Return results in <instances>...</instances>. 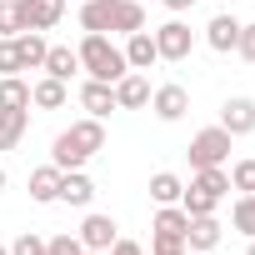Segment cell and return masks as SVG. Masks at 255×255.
Returning a JSON list of instances; mask_svg holds the SVG:
<instances>
[{"instance_id": "1", "label": "cell", "mask_w": 255, "mask_h": 255, "mask_svg": "<svg viewBox=\"0 0 255 255\" xmlns=\"http://www.w3.org/2000/svg\"><path fill=\"white\" fill-rule=\"evenodd\" d=\"M80 30L85 35H130V30H145V5H140V0H85V5H80Z\"/></svg>"}, {"instance_id": "2", "label": "cell", "mask_w": 255, "mask_h": 255, "mask_svg": "<svg viewBox=\"0 0 255 255\" xmlns=\"http://www.w3.org/2000/svg\"><path fill=\"white\" fill-rule=\"evenodd\" d=\"M95 150H105V120L85 115V120L70 125V130L55 135V145H50V165H60V170H80Z\"/></svg>"}, {"instance_id": "3", "label": "cell", "mask_w": 255, "mask_h": 255, "mask_svg": "<svg viewBox=\"0 0 255 255\" xmlns=\"http://www.w3.org/2000/svg\"><path fill=\"white\" fill-rule=\"evenodd\" d=\"M75 55H80V70L90 75V80H105V85H115L125 70V50L110 40V35H85L80 45H75Z\"/></svg>"}, {"instance_id": "4", "label": "cell", "mask_w": 255, "mask_h": 255, "mask_svg": "<svg viewBox=\"0 0 255 255\" xmlns=\"http://www.w3.org/2000/svg\"><path fill=\"white\" fill-rule=\"evenodd\" d=\"M230 140H235L230 130H220V125H205V130L190 140V150H185V155H190V170L225 165V160H230Z\"/></svg>"}, {"instance_id": "5", "label": "cell", "mask_w": 255, "mask_h": 255, "mask_svg": "<svg viewBox=\"0 0 255 255\" xmlns=\"http://www.w3.org/2000/svg\"><path fill=\"white\" fill-rule=\"evenodd\" d=\"M185 225H190V215H185L180 205H160V210H155V225H150V230H155L150 245H155V250H185Z\"/></svg>"}, {"instance_id": "6", "label": "cell", "mask_w": 255, "mask_h": 255, "mask_svg": "<svg viewBox=\"0 0 255 255\" xmlns=\"http://www.w3.org/2000/svg\"><path fill=\"white\" fill-rule=\"evenodd\" d=\"M155 35V50H160V60H185L190 50H195V30L185 25V20H165L160 30H150Z\"/></svg>"}, {"instance_id": "7", "label": "cell", "mask_w": 255, "mask_h": 255, "mask_svg": "<svg viewBox=\"0 0 255 255\" xmlns=\"http://www.w3.org/2000/svg\"><path fill=\"white\" fill-rule=\"evenodd\" d=\"M220 130H230V135H250L255 130V100L250 95H230L220 105Z\"/></svg>"}, {"instance_id": "8", "label": "cell", "mask_w": 255, "mask_h": 255, "mask_svg": "<svg viewBox=\"0 0 255 255\" xmlns=\"http://www.w3.org/2000/svg\"><path fill=\"white\" fill-rule=\"evenodd\" d=\"M150 110H155L165 125H175V120L190 110V90H185V85H160V90H150Z\"/></svg>"}, {"instance_id": "9", "label": "cell", "mask_w": 255, "mask_h": 255, "mask_svg": "<svg viewBox=\"0 0 255 255\" xmlns=\"http://www.w3.org/2000/svg\"><path fill=\"white\" fill-rule=\"evenodd\" d=\"M140 105H150V80L140 70H125L115 80V110H140Z\"/></svg>"}, {"instance_id": "10", "label": "cell", "mask_w": 255, "mask_h": 255, "mask_svg": "<svg viewBox=\"0 0 255 255\" xmlns=\"http://www.w3.org/2000/svg\"><path fill=\"white\" fill-rule=\"evenodd\" d=\"M115 230H120V225H115L110 215H95V210H90V215H85V225H80L75 235H80V245H85V250H110V245L120 240Z\"/></svg>"}, {"instance_id": "11", "label": "cell", "mask_w": 255, "mask_h": 255, "mask_svg": "<svg viewBox=\"0 0 255 255\" xmlns=\"http://www.w3.org/2000/svg\"><path fill=\"white\" fill-rule=\"evenodd\" d=\"M220 220L215 215H190V225H185V250H200V255H210L215 245H220Z\"/></svg>"}, {"instance_id": "12", "label": "cell", "mask_w": 255, "mask_h": 255, "mask_svg": "<svg viewBox=\"0 0 255 255\" xmlns=\"http://www.w3.org/2000/svg\"><path fill=\"white\" fill-rule=\"evenodd\" d=\"M20 15H25V30H55L65 15V0H20Z\"/></svg>"}, {"instance_id": "13", "label": "cell", "mask_w": 255, "mask_h": 255, "mask_svg": "<svg viewBox=\"0 0 255 255\" xmlns=\"http://www.w3.org/2000/svg\"><path fill=\"white\" fill-rule=\"evenodd\" d=\"M155 60H160V50H155L150 30H130V35H125V65H130V70H150Z\"/></svg>"}, {"instance_id": "14", "label": "cell", "mask_w": 255, "mask_h": 255, "mask_svg": "<svg viewBox=\"0 0 255 255\" xmlns=\"http://www.w3.org/2000/svg\"><path fill=\"white\" fill-rule=\"evenodd\" d=\"M235 40H240V20H235V15H215V20L205 25V45H210V50L230 55V50H235Z\"/></svg>"}, {"instance_id": "15", "label": "cell", "mask_w": 255, "mask_h": 255, "mask_svg": "<svg viewBox=\"0 0 255 255\" xmlns=\"http://www.w3.org/2000/svg\"><path fill=\"white\" fill-rule=\"evenodd\" d=\"M80 105H85L95 120H105V115L115 110V85H105V80H85V85H80Z\"/></svg>"}, {"instance_id": "16", "label": "cell", "mask_w": 255, "mask_h": 255, "mask_svg": "<svg viewBox=\"0 0 255 255\" xmlns=\"http://www.w3.org/2000/svg\"><path fill=\"white\" fill-rule=\"evenodd\" d=\"M60 200H65V205H80V210H85V205L95 200V180H90L85 170H65V175H60Z\"/></svg>"}, {"instance_id": "17", "label": "cell", "mask_w": 255, "mask_h": 255, "mask_svg": "<svg viewBox=\"0 0 255 255\" xmlns=\"http://www.w3.org/2000/svg\"><path fill=\"white\" fill-rule=\"evenodd\" d=\"M45 50H50V45H45V35H40V30H20V35H15L20 70H40V65H45Z\"/></svg>"}, {"instance_id": "18", "label": "cell", "mask_w": 255, "mask_h": 255, "mask_svg": "<svg viewBox=\"0 0 255 255\" xmlns=\"http://www.w3.org/2000/svg\"><path fill=\"white\" fill-rule=\"evenodd\" d=\"M60 165H40V170H30V200H40V205H50V200H60Z\"/></svg>"}, {"instance_id": "19", "label": "cell", "mask_w": 255, "mask_h": 255, "mask_svg": "<svg viewBox=\"0 0 255 255\" xmlns=\"http://www.w3.org/2000/svg\"><path fill=\"white\" fill-rule=\"evenodd\" d=\"M30 130V110H0V150H15Z\"/></svg>"}, {"instance_id": "20", "label": "cell", "mask_w": 255, "mask_h": 255, "mask_svg": "<svg viewBox=\"0 0 255 255\" xmlns=\"http://www.w3.org/2000/svg\"><path fill=\"white\" fill-rule=\"evenodd\" d=\"M45 75H55V80H70L75 70H80V55L70 50V45H50L45 50V65H40Z\"/></svg>"}, {"instance_id": "21", "label": "cell", "mask_w": 255, "mask_h": 255, "mask_svg": "<svg viewBox=\"0 0 255 255\" xmlns=\"http://www.w3.org/2000/svg\"><path fill=\"white\" fill-rule=\"evenodd\" d=\"M30 105H40V110H60V105H65V80L40 75V80L30 85Z\"/></svg>"}, {"instance_id": "22", "label": "cell", "mask_w": 255, "mask_h": 255, "mask_svg": "<svg viewBox=\"0 0 255 255\" xmlns=\"http://www.w3.org/2000/svg\"><path fill=\"white\" fill-rule=\"evenodd\" d=\"M0 110H30V85L20 75H0Z\"/></svg>"}, {"instance_id": "23", "label": "cell", "mask_w": 255, "mask_h": 255, "mask_svg": "<svg viewBox=\"0 0 255 255\" xmlns=\"http://www.w3.org/2000/svg\"><path fill=\"white\" fill-rule=\"evenodd\" d=\"M180 195H185L180 175H170V170L150 175V200H155V205H180Z\"/></svg>"}, {"instance_id": "24", "label": "cell", "mask_w": 255, "mask_h": 255, "mask_svg": "<svg viewBox=\"0 0 255 255\" xmlns=\"http://www.w3.org/2000/svg\"><path fill=\"white\" fill-rule=\"evenodd\" d=\"M215 205H220V195H210V190L195 185V180H190L185 195H180V210H185V215H215Z\"/></svg>"}, {"instance_id": "25", "label": "cell", "mask_w": 255, "mask_h": 255, "mask_svg": "<svg viewBox=\"0 0 255 255\" xmlns=\"http://www.w3.org/2000/svg\"><path fill=\"white\" fill-rule=\"evenodd\" d=\"M25 30V15H20V0H0V40H15Z\"/></svg>"}, {"instance_id": "26", "label": "cell", "mask_w": 255, "mask_h": 255, "mask_svg": "<svg viewBox=\"0 0 255 255\" xmlns=\"http://www.w3.org/2000/svg\"><path fill=\"white\" fill-rule=\"evenodd\" d=\"M230 225H235L240 235H255V190L235 200V210H230Z\"/></svg>"}, {"instance_id": "27", "label": "cell", "mask_w": 255, "mask_h": 255, "mask_svg": "<svg viewBox=\"0 0 255 255\" xmlns=\"http://www.w3.org/2000/svg\"><path fill=\"white\" fill-rule=\"evenodd\" d=\"M225 175H230V190H240V195H250V190H255V160H235Z\"/></svg>"}, {"instance_id": "28", "label": "cell", "mask_w": 255, "mask_h": 255, "mask_svg": "<svg viewBox=\"0 0 255 255\" xmlns=\"http://www.w3.org/2000/svg\"><path fill=\"white\" fill-rule=\"evenodd\" d=\"M10 255H50V250H45V240H40L35 230H25V235L10 245Z\"/></svg>"}, {"instance_id": "29", "label": "cell", "mask_w": 255, "mask_h": 255, "mask_svg": "<svg viewBox=\"0 0 255 255\" xmlns=\"http://www.w3.org/2000/svg\"><path fill=\"white\" fill-rule=\"evenodd\" d=\"M45 250L50 255H80L85 245H80V235H55V240H45Z\"/></svg>"}, {"instance_id": "30", "label": "cell", "mask_w": 255, "mask_h": 255, "mask_svg": "<svg viewBox=\"0 0 255 255\" xmlns=\"http://www.w3.org/2000/svg\"><path fill=\"white\" fill-rule=\"evenodd\" d=\"M0 75H20V55H15V40H0Z\"/></svg>"}, {"instance_id": "31", "label": "cell", "mask_w": 255, "mask_h": 255, "mask_svg": "<svg viewBox=\"0 0 255 255\" xmlns=\"http://www.w3.org/2000/svg\"><path fill=\"white\" fill-rule=\"evenodd\" d=\"M235 55L255 65V25H240V40H235Z\"/></svg>"}, {"instance_id": "32", "label": "cell", "mask_w": 255, "mask_h": 255, "mask_svg": "<svg viewBox=\"0 0 255 255\" xmlns=\"http://www.w3.org/2000/svg\"><path fill=\"white\" fill-rule=\"evenodd\" d=\"M105 255H145V245H135V240H115Z\"/></svg>"}, {"instance_id": "33", "label": "cell", "mask_w": 255, "mask_h": 255, "mask_svg": "<svg viewBox=\"0 0 255 255\" xmlns=\"http://www.w3.org/2000/svg\"><path fill=\"white\" fill-rule=\"evenodd\" d=\"M195 0H165V10H190Z\"/></svg>"}, {"instance_id": "34", "label": "cell", "mask_w": 255, "mask_h": 255, "mask_svg": "<svg viewBox=\"0 0 255 255\" xmlns=\"http://www.w3.org/2000/svg\"><path fill=\"white\" fill-rule=\"evenodd\" d=\"M150 255H185V250H155V245H150Z\"/></svg>"}, {"instance_id": "35", "label": "cell", "mask_w": 255, "mask_h": 255, "mask_svg": "<svg viewBox=\"0 0 255 255\" xmlns=\"http://www.w3.org/2000/svg\"><path fill=\"white\" fill-rule=\"evenodd\" d=\"M5 185H10V175H5V165H0V190H5Z\"/></svg>"}, {"instance_id": "36", "label": "cell", "mask_w": 255, "mask_h": 255, "mask_svg": "<svg viewBox=\"0 0 255 255\" xmlns=\"http://www.w3.org/2000/svg\"><path fill=\"white\" fill-rule=\"evenodd\" d=\"M245 255H255V235H250V245H245Z\"/></svg>"}, {"instance_id": "37", "label": "cell", "mask_w": 255, "mask_h": 255, "mask_svg": "<svg viewBox=\"0 0 255 255\" xmlns=\"http://www.w3.org/2000/svg\"><path fill=\"white\" fill-rule=\"evenodd\" d=\"M80 255H105V250H80Z\"/></svg>"}, {"instance_id": "38", "label": "cell", "mask_w": 255, "mask_h": 255, "mask_svg": "<svg viewBox=\"0 0 255 255\" xmlns=\"http://www.w3.org/2000/svg\"><path fill=\"white\" fill-rule=\"evenodd\" d=\"M0 255H10V245H0Z\"/></svg>"}]
</instances>
